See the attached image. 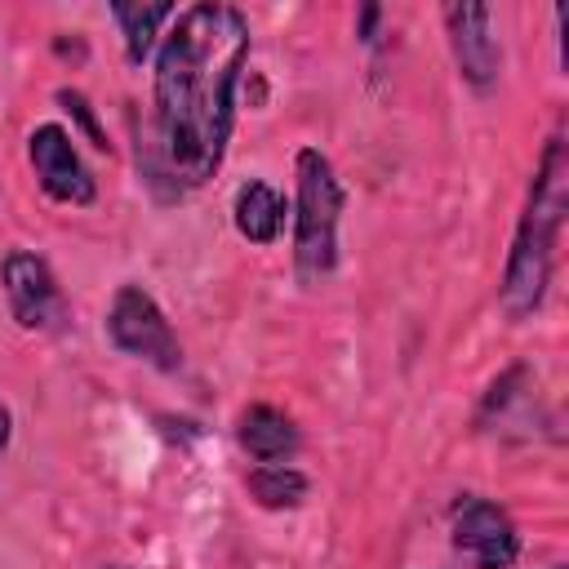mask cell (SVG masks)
<instances>
[{"label":"cell","mask_w":569,"mask_h":569,"mask_svg":"<svg viewBox=\"0 0 569 569\" xmlns=\"http://www.w3.org/2000/svg\"><path fill=\"white\" fill-rule=\"evenodd\" d=\"M253 31L236 4H187L151 53V164L173 191L204 187L231 147Z\"/></svg>","instance_id":"obj_1"},{"label":"cell","mask_w":569,"mask_h":569,"mask_svg":"<svg viewBox=\"0 0 569 569\" xmlns=\"http://www.w3.org/2000/svg\"><path fill=\"white\" fill-rule=\"evenodd\" d=\"M565 213H569V142H565V129H556L533 164L529 196L516 218V236H511L502 284H498V302L511 320H529L542 307L556 271Z\"/></svg>","instance_id":"obj_2"},{"label":"cell","mask_w":569,"mask_h":569,"mask_svg":"<svg viewBox=\"0 0 569 569\" xmlns=\"http://www.w3.org/2000/svg\"><path fill=\"white\" fill-rule=\"evenodd\" d=\"M347 209V191L338 182L333 160L320 147H302L293 156V276L298 284L316 289L338 267V222Z\"/></svg>","instance_id":"obj_3"},{"label":"cell","mask_w":569,"mask_h":569,"mask_svg":"<svg viewBox=\"0 0 569 569\" xmlns=\"http://www.w3.org/2000/svg\"><path fill=\"white\" fill-rule=\"evenodd\" d=\"M107 338L120 356H133L160 373L182 369V342L164 316V307L142 284H120L107 302Z\"/></svg>","instance_id":"obj_4"},{"label":"cell","mask_w":569,"mask_h":569,"mask_svg":"<svg viewBox=\"0 0 569 569\" xmlns=\"http://www.w3.org/2000/svg\"><path fill=\"white\" fill-rule=\"evenodd\" d=\"M449 542L471 569H511L520 556V529L493 498L467 493L449 511Z\"/></svg>","instance_id":"obj_5"},{"label":"cell","mask_w":569,"mask_h":569,"mask_svg":"<svg viewBox=\"0 0 569 569\" xmlns=\"http://www.w3.org/2000/svg\"><path fill=\"white\" fill-rule=\"evenodd\" d=\"M0 289H4V302H9V316L18 329L27 333H44V329H58L67 320V298H62V284L53 276V267L36 253V249H9L4 262H0Z\"/></svg>","instance_id":"obj_6"},{"label":"cell","mask_w":569,"mask_h":569,"mask_svg":"<svg viewBox=\"0 0 569 569\" xmlns=\"http://www.w3.org/2000/svg\"><path fill=\"white\" fill-rule=\"evenodd\" d=\"M27 160H31V173L40 182V191L53 200V204H71V209H84L98 200V178L93 169L84 164L80 147H76V133H67L62 124H36L27 133Z\"/></svg>","instance_id":"obj_7"},{"label":"cell","mask_w":569,"mask_h":569,"mask_svg":"<svg viewBox=\"0 0 569 569\" xmlns=\"http://www.w3.org/2000/svg\"><path fill=\"white\" fill-rule=\"evenodd\" d=\"M445 36L453 67L471 93H493L502 80V44L493 36V9L489 4H445Z\"/></svg>","instance_id":"obj_8"},{"label":"cell","mask_w":569,"mask_h":569,"mask_svg":"<svg viewBox=\"0 0 569 569\" xmlns=\"http://www.w3.org/2000/svg\"><path fill=\"white\" fill-rule=\"evenodd\" d=\"M236 440L253 462H289L302 445L298 422L276 405H249L236 418Z\"/></svg>","instance_id":"obj_9"},{"label":"cell","mask_w":569,"mask_h":569,"mask_svg":"<svg viewBox=\"0 0 569 569\" xmlns=\"http://www.w3.org/2000/svg\"><path fill=\"white\" fill-rule=\"evenodd\" d=\"M231 222L236 231L249 240V244H276L284 222H289V200L280 187L262 182V178H249L236 187V200H231Z\"/></svg>","instance_id":"obj_10"},{"label":"cell","mask_w":569,"mask_h":569,"mask_svg":"<svg viewBox=\"0 0 569 569\" xmlns=\"http://www.w3.org/2000/svg\"><path fill=\"white\" fill-rule=\"evenodd\" d=\"M173 13H178V4H111V22L120 27L124 58L133 67H142L156 53V44H160L164 27L173 22Z\"/></svg>","instance_id":"obj_11"},{"label":"cell","mask_w":569,"mask_h":569,"mask_svg":"<svg viewBox=\"0 0 569 569\" xmlns=\"http://www.w3.org/2000/svg\"><path fill=\"white\" fill-rule=\"evenodd\" d=\"M307 489H311V480L293 462H258L249 471V498L258 507H267V511H293V507H302Z\"/></svg>","instance_id":"obj_12"},{"label":"cell","mask_w":569,"mask_h":569,"mask_svg":"<svg viewBox=\"0 0 569 569\" xmlns=\"http://www.w3.org/2000/svg\"><path fill=\"white\" fill-rule=\"evenodd\" d=\"M58 102H62V111L84 129V138L98 147V151H107L111 142H107V133H102V124H98V111H93V102L80 93V89H58Z\"/></svg>","instance_id":"obj_13"},{"label":"cell","mask_w":569,"mask_h":569,"mask_svg":"<svg viewBox=\"0 0 569 569\" xmlns=\"http://www.w3.org/2000/svg\"><path fill=\"white\" fill-rule=\"evenodd\" d=\"M9 440H13V413H9V405L0 400V453L9 449Z\"/></svg>","instance_id":"obj_14"},{"label":"cell","mask_w":569,"mask_h":569,"mask_svg":"<svg viewBox=\"0 0 569 569\" xmlns=\"http://www.w3.org/2000/svg\"><path fill=\"white\" fill-rule=\"evenodd\" d=\"M107 569H129V565H107Z\"/></svg>","instance_id":"obj_15"},{"label":"cell","mask_w":569,"mask_h":569,"mask_svg":"<svg viewBox=\"0 0 569 569\" xmlns=\"http://www.w3.org/2000/svg\"><path fill=\"white\" fill-rule=\"evenodd\" d=\"M551 569H565V565H551Z\"/></svg>","instance_id":"obj_16"}]
</instances>
